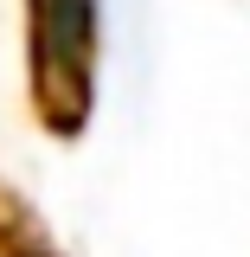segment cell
<instances>
[{
	"instance_id": "cell-2",
	"label": "cell",
	"mask_w": 250,
	"mask_h": 257,
	"mask_svg": "<svg viewBox=\"0 0 250 257\" xmlns=\"http://www.w3.org/2000/svg\"><path fill=\"white\" fill-rule=\"evenodd\" d=\"M0 257H71L58 244V231L45 225V212L7 174H0Z\"/></svg>"
},
{
	"instance_id": "cell-1",
	"label": "cell",
	"mask_w": 250,
	"mask_h": 257,
	"mask_svg": "<svg viewBox=\"0 0 250 257\" xmlns=\"http://www.w3.org/2000/svg\"><path fill=\"white\" fill-rule=\"evenodd\" d=\"M26 109L52 142H84L103 84V0H20Z\"/></svg>"
}]
</instances>
